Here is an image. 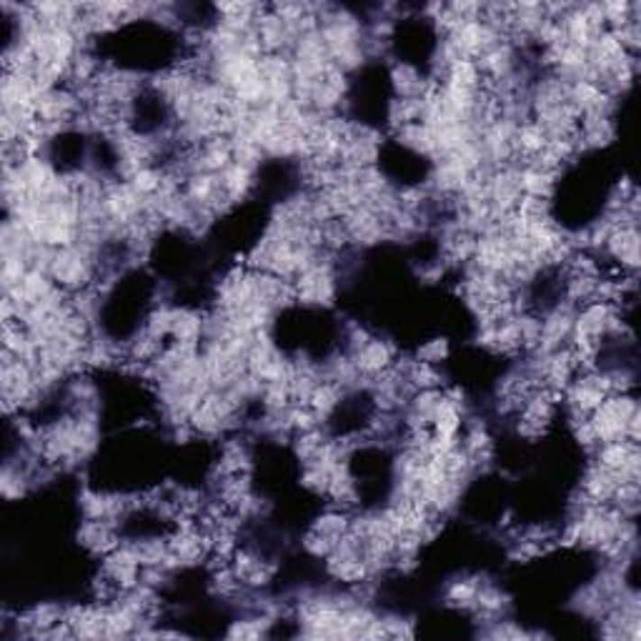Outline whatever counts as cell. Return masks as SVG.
Returning a JSON list of instances; mask_svg holds the SVG:
<instances>
[{"label": "cell", "instance_id": "obj_1", "mask_svg": "<svg viewBox=\"0 0 641 641\" xmlns=\"http://www.w3.org/2000/svg\"><path fill=\"white\" fill-rule=\"evenodd\" d=\"M639 414V401L634 394H609L599 408L589 414V424L597 434L599 444L627 441L629 421Z\"/></svg>", "mask_w": 641, "mask_h": 641}, {"label": "cell", "instance_id": "obj_2", "mask_svg": "<svg viewBox=\"0 0 641 641\" xmlns=\"http://www.w3.org/2000/svg\"><path fill=\"white\" fill-rule=\"evenodd\" d=\"M576 306L559 301L556 306H552L546 314L541 316V338H539V351L544 353H552L559 351L562 346L569 343L572 338V328H574L576 318Z\"/></svg>", "mask_w": 641, "mask_h": 641}, {"label": "cell", "instance_id": "obj_3", "mask_svg": "<svg viewBox=\"0 0 641 641\" xmlns=\"http://www.w3.org/2000/svg\"><path fill=\"white\" fill-rule=\"evenodd\" d=\"M78 544L86 552L96 554V556H105L113 549L121 546V536H118V524L105 521V518H86L78 529Z\"/></svg>", "mask_w": 641, "mask_h": 641}, {"label": "cell", "instance_id": "obj_4", "mask_svg": "<svg viewBox=\"0 0 641 641\" xmlns=\"http://www.w3.org/2000/svg\"><path fill=\"white\" fill-rule=\"evenodd\" d=\"M604 253L619 261L621 270L636 273L639 270V225H621L607 238Z\"/></svg>", "mask_w": 641, "mask_h": 641}, {"label": "cell", "instance_id": "obj_5", "mask_svg": "<svg viewBox=\"0 0 641 641\" xmlns=\"http://www.w3.org/2000/svg\"><path fill=\"white\" fill-rule=\"evenodd\" d=\"M231 566L248 589H263L276 574V563L261 559L259 554L251 552V549H236Z\"/></svg>", "mask_w": 641, "mask_h": 641}, {"label": "cell", "instance_id": "obj_6", "mask_svg": "<svg viewBox=\"0 0 641 641\" xmlns=\"http://www.w3.org/2000/svg\"><path fill=\"white\" fill-rule=\"evenodd\" d=\"M351 359H353V363H356V369H359L361 376L373 379V376L389 371V369L394 366L396 351H394V346L389 343V341H381V338L371 336V341H369L363 349L356 351Z\"/></svg>", "mask_w": 641, "mask_h": 641}, {"label": "cell", "instance_id": "obj_7", "mask_svg": "<svg viewBox=\"0 0 641 641\" xmlns=\"http://www.w3.org/2000/svg\"><path fill=\"white\" fill-rule=\"evenodd\" d=\"M391 86L396 90V98H424L434 80L424 78L417 66L411 63H394L391 66Z\"/></svg>", "mask_w": 641, "mask_h": 641}, {"label": "cell", "instance_id": "obj_8", "mask_svg": "<svg viewBox=\"0 0 641 641\" xmlns=\"http://www.w3.org/2000/svg\"><path fill=\"white\" fill-rule=\"evenodd\" d=\"M218 180H221V188H224V193L228 196V201L236 206V203L246 201L251 191H253V186H256V170L243 169V166H238V163H231L228 169L218 173Z\"/></svg>", "mask_w": 641, "mask_h": 641}, {"label": "cell", "instance_id": "obj_9", "mask_svg": "<svg viewBox=\"0 0 641 641\" xmlns=\"http://www.w3.org/2000/svg\"><path fill=\"white\" fill-rule=\"evenodd\" d=\"M556 179H559V173L531 169V166L518 169V186H521V193H524V196H531V198H541V201H552L554 191H556Z\"/></svg>", "mask_w": 641, "mask_h": 641}, {"label": "cell", "instance_id": "obj_10", "mask_svg": "<svg viewBox=\"0 0 641 641\" xmlns=\"http://www.w3.org/2000/svg\"><path fill=\"white\" fill-rule=\"evenodd\" d=\"M203 326H206V316L191 308H176L173 316V328H170V341L179 343H198L203 341Z\"/></svg>", "mask_w": 641, "mask_h": 641}, {"label": "cell", "instance_id": "obj_11", "mask_svg": "<svg viewBox=\"0 0 641 641\" xmlns=\"http://www.w3.org/2000/svg\"><path fill=\"white\" fill-rule=\"evenodd\" d=\"M398 143L408 151H414L417 156H426L434 160L436 156V138L431 133V128L424 124H408L401 131H396Z\"/></svg>", "mask_w": 641, "mask_h": 641}, {"label": "cell", "instance_id": "obj_12", "mask_svg": "<svg viewBox=\"0 0 641 641\" xmlns=\"http://www.w3.org/2000/svg\"><path fill=\"white\" fill-rule=\"evenodd\" d=\"M351 511H343V508H334L328 507L321 517L314 518V524H311V529L318 531V534H324L326 539H331L334 544H338V541L343 539L346 534H349L351 529Z\"/></svg>", "mask_w": 641, "mask_h": 641}, {"label": "cell", "instance_id": "obj_13", "mask_svg": "<svg viewBox=\"0 0 641 641\" xmlns=\"http://www.w3.org/2000/svg\"><path fill=\"white\" fill-rule=\"evenodd\" d=\"M276 624L273 617H266V614H253V617H246V619H236L228 631H225V639L234 641H253V639H263L269 636V629Z\"/></svg>", "mask_w": 641, "mask_h": 641}, {"label": "cell", "instance_id": "obj_14", "mask_svg": "<svg viewBox=\"0 0 641 641\" xmlns=\"http://www.w3.org/2000/svg\"><path fill=\"white\" fill-rule=\"evenodd\" d=\"M481 586V579L479 576H459L453 579L446 586V601L451 607H462L466 611H473L476 609V591Z\"/></svg>", "mask_w": 641, "mask_h": 641}, {"label": "cell", "instance_id": "obj_15", "mask_svg": "<svg viewBox=\"0 0 641 641\" xmlns=\"http://www.w3.org/2000/svg\"><path fill=\"white\" fill-rule=\"evenodd\" d=\"M128 544L133 546L141 566H160L170 552L169 536H146V539H135Z\"/></svg>", "mask_w": 641, "mask_h": 641}, {"label": "cell", "instance_id": "obj_16", "mask_svg": "<svg viewBox=\"0 0 641 641\" xmlns=\"http://www.w3.org/2000/svg\"><path fill=\"white\" fill-rule=\"evenodd\" d=\"M343 394H346V391H343V389H338L336 383L321 381L318 386H316V391H314V396H311L308 406L314 408L318 417L326 421V418L338 408V404H341Z\"/></svg>", "mask_w": 641, "mask_h": 641}, {"label": "cell", "instance_id": "obj_17", "mask_svg": "<svg viewBox=\"0 0 641 641\" xmlns=\"http://www.w3.org/2000/svg\"><path fill=\"white\" fill-rule=\"evenodd\" d=\"M163 179H166V173L158 170V166H146V169L138 170L133 179L125 180V183H131V188L141 193L143 198H151V196H156L163 188Z\"/></svg>", "mask_w": 641, "mask_h": 641}, {"label": "cell", "instance_id": "obj_18", "mask_svg": "<svg viewBox=\"0 0 641 641\" xmlns=\"http://www.w3.org/2000/svg\"><path fill=\"white\" fill-rule=\"evenodd\" d=\"M449 353H451L449 338L436 336V338H428L426 343L418 346L417 361L428 363V366H439V363H444V361L449 359Z\"/></svg>", "mask_w": 641, "mask_h": 641}, {"label": "cell", "instance_id": "obj_19", "mask_svg": "<svg viewBox=\"0 0 641 641\" xmlns=\"http://www.w3.org/2000/svg\"><path fill=\"white\" fill-rule=\"evenodd\" d=\"M301 546H304V552L308 554V556H314V559H324V562H326V556L334 552L336 544H334L331 539H326L324 534L308 529L304 534V539H301Z\"/></svg>", "mask_w": 641, "mask_h": 641}, {"label": "cell", "instance_id": "obj_20", "mask_svg": "<svg viewBox=\"0 0 641 641\" xmlns=\"http://www.w3.org/2000/svg\"><path fill=\"white\" fill-rule=\"evenodd\" d=\"M383 629L389 639H414V621L404 619L398 614H383Z\"/></svg>", "mask_w": 641, "mask_h": 641}]
</instances>
